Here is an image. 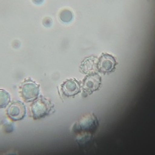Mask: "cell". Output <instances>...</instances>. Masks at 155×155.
<instances>
[{"instance_id":"6da1fadb","label":"cell","mask_w":155,"mask_h":155,"mask_svg":"<svg viewBox=\"0 0 155 155\" xmlns=\"http://www.w3.org/2000/svg\"><path fill=\"white\" fill-rule=\"evenodd\" d=\"M53 108L54 105L48 99L43 97H38L31 106L32 118L34 120L43 119L50 114Z\"/></svg>"},{"instance_id":"7a4b0ae2","label":"cell","mask_w":155,"mask_h":155,"mask_svg":"<svg viewBox=\"0 0 155 155\" xmlns=\"http://www.w3.org/2000/svg\"><path fill=\"white\" fill-rule=\"evenodd\" d=\"M20 94L25 102L36 100L40 94V86L31 80H25L20 86Z\"/></svg>"},{"instance_id":"3957f363","label":"cell","mask_w":155,"mask_h":155,"mask_svg":"<svg viewBox=\"0 0 155 155\" xmlns=\"http://www.w3.org/2000/svg\"><path fill=\"white\" fill-rule=\"evenodd\" d=\"M117 64L114 57L109 54L103 53L97 61L96 67L101 73L109 74L115 71Z\"/></svg>"},{"instance_id":"277c9868","label":"cell","mask_w":155,"mask_h":155,"mask_svg":"<svg viewBox=\"0 0 155 155\" xmlns=\"http://www.w3.org/2000/svg\"><path fill=\"white\" fill-rule=\"evenodd\" d=\"M98 126L99 122L96 116L94 114H89L81 119L77 125L76 129L82 132V133L93 134Z\"/></svg>"},{"instance_id":"5b68a950","label":"cell","mask_w":155,"mask_h":155,"mask_svg":"<svg viewBox=\"0 0 155 155\" xmlns=\"http://www.w3.org/2000/svg\"><path fill=\"white\" fill-rule=\"evenodd\" d=\"M101 76L96 73H89L84 78L83 82V89L85 93L91 94L98 91L101 84Z\"/></svg>"},{"instance_id":"8992f818","label":"cell","mask_w":155,"mask_h":155,"mask_svg":"<svg viewBox=\"0 0 155 155\" xmlns=\"http://www.w3.org/2000/svg\"><path fill=\"white\" fill-rule=\"evenodd\" d=\"M6 114L8 118L12 121L21 120L26 115V108L22 102L15 101L8 106Z\"/></svg>"},{"instance_id":"52a82bcc","label":"cell","mask_w":155,"mask_h":155,"mask_svg":"<svg viewBox=\"0 0 155 155\" xmlns=\"http://www.w3.org/2000/svg\"><path fill=\"white\" fill-rule=\"evenodd\" d=\"M61 91L67 97H73L81 92V85L76 79H69L61 84Z\"/></svg>"},{"instance_id":"ba28073f","label":"cell","mask_w":155,"mask_h":155,"mask_svg":"<svg viewBox=\"0 0 155 155\" xmlns=\"http://www.w3.org/2000/svg\"><path fill=\"white\" fill-rule=\"evenodd\" d=\"M96 63L97 61H96V57L93 56L87 57L82 61L80 69L83 73L86 74L94 73V70L97 68Z\"/></svg>"},{"instance_id":"9c48e42d","label":"cell","mask_w":155,"mask_h":155,"mask_svg":"<svg viewBox=\"0 0 155 155\" xmlns=\"http://www.w3.org/2000/svg\"><path fill=\"white\" fill-rule=\"evenodd\" d=\"M11 102L9 93L3 89H0V109L6 108Z\"/></svg>"}]
</instances>
